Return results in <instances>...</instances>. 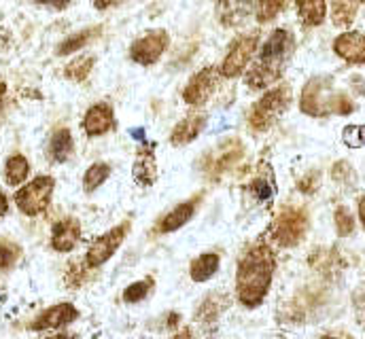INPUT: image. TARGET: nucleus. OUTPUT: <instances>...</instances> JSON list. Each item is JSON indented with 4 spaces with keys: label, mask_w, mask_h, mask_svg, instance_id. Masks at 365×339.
Instances as JSON below:
<instances>
[{
    "label": "nucleus",
    "mask_w": 365,
    "mask_h": 339,
    "mask_svg": "<svg viewBox=\"0 0 365 339\" xmlns=\"http://www.w3.org/2000/svg\"><path fill=\"white\" fill-rule=\"evenodd\" d=\"M108 174H110L108 164H93V166L88 168L86 176H83V189H86L88 193L96 191V189L108 178Z\"/></svg>",
    "instance_id": "bb28decb"
},
{
    "label": "nucleus",
    "mask_w": 365,
    "mask_h": 339,
    "mask_svg": "<svg viewBox=\"0 0 365 339\" xmlns=\"http://www.w3.org/2000/svg\"><path fill=\"white\" fill-rule=\"evenodd\" d=\"M334 51L351 64H365V34L361 32L340 34L334 41Z\"/></svg>",
    "instance_id": "ddd939ff"
},
{
    "label": "nucleus",
    "mask_w": 365,
    "mask_h": 339,
    "mask_svg": "<svg viewBox=\"0 0 365 339\" xmlns=\"http://www.w3.org/2000/svg\"><path fill=\"white\" fill-rule=\"evenodd\" d=\"M331 176H334V180L340 182V184H351V182H355V170L351 168L349 162H338V164L334 166V170H331Z\"/></svg>",
    "instance_id": "72a5a7b5"
},
{
    "label": "nucleus",
    "mask_w": 365,
    "mask_h": 339,
    "mask_svg": "<svg viewBox=\"0 0 365 339\" xmlns=\"http://www.w3.org/2000/svg\"><path fill=\"white\" fill-rule=\"evenodd\" d=\"M342 140H344V145H349L351 149L365 147V125H349V127H344Z\"/></svg>",
    "instance_id": "473e14b6"
},
{
    "label": "nucleus",
    "mask_w": 365,
    "mask_h": 339,
    "mask_svg": "<svg viewBox=\"0 0 365 339\" xmlns=\"http://www.w3.org/2000/svg\"><path fill=\"white\" fill-rule=\"evenodd\" d=\"M291 102V89L287 85H280L276 89H270L251 110L249 123L255 132H266L274 121L287 110Z\"/></svg>",
    "instance_id": "39448f33"
},
{
    "label": "nucleus",
    "mask_w": 365,
    "mask_h": 339,
    "mask_svg": "<svg viewBox=\"0 0 365 339\" xmlns=\"http://www.w3.org/2000/svg\"><path fill=\"white\" fill-rule=\"evenodd\" d=\"M217 269H219V254L204 253L191 261L189 276L193 282H206L217 273Z\"/></svg>",
    "instance_id": "aec40b11"
},
{
    "label": "nucleus",
    "mask_w": 365,
    "mask_h": 339,
    "mask_svg": "<svg viewBox=\"0 0 365 339\" xmlns=\"http://www.w3.org/2000/svg\"><path fill=\"white\" fill-rule=\"evenodd\" d=\"M249 189H251V193L255 195V199H259V202H270L274 191H276L272 176H257V178L251 182Z\"/></svg>",
    "instance_id": "c756f323"
},
{
    "label": "nucleus",
    "mask_w": 365,
    "mask_h": 339,
    "mask_svg": "<svg viewBox=\"0 0 365 339\" xmlns=\"http://www.w3.org/2000/svg\"><path fill=\"white\" fill-rule=\"evenodd\" d=\"M4 93H6V85L0 81V106H2V100H4Z\"/></svg>",
    "instance_id": "c03bdc74"
},
{
    "label": "nucleus",
    "mask_w": 365,
    "mask_h": 339,
    "mask_svg": "<svg viewBox=\"0 0 365 339\" xmlns=\"http://www.w3.org/2000/svg\"><path fill=\"white\" fill-rule=\"evenodd\" d=\"M71 155H73V136L66 127H62L49 140V157L56 164H64Z\"/></svg>",
    "instance_id": "412c9836"
},
{
    "label": "nucleus",
    "mask_w": 365,
    "mask_h": 339,
    "mask_svg": "<svg viewBox=\"0 0 365 339\" xmlns=\"http://www.w3.org/2000/svg\"><path fill=\"white\" fill-rule=\"evenodd\" d=\"M302 113L310 117H325V115H351L355 110V104L344 95L334 91L331 77H314L302 89L299 98Z\"/></svg>",
    "instance_id": "7ed1b4c3"
},
{
    "label": "nucleus",
    "mask_w": 365,
    "mask_h": 339,
    "mask_svg": "<svg viewBox=\"0 0 365 339\" xmlns=\"http://www.w3.org/2000/svg\"><path fill=\"white\" fill-rule=\"evenodd\" d=\"M130 134H132V138H136V140H140V142H145V130H143V127H136V130H130Z\"/></svg>",
    "instance_id": "ea45409f"
},
{
    "label": "nucleus",
    "mask_w": 365,
    "mask_h": 339,
    "mask_svg": "<svg viewBox=\"0 0 365 339\" xmlns=\"http://www.w3.org/2000/svg\"><path fill=\"white\" fill-rule=\"evenodd\" d=\"M204 125H206V115H191V117L182 119L181 123L173 130L170 142L175 147H182V145L193 142L200 136V132L204 130Z\"/></svg>",
    "instance_id": "a211bd4d"
},
{
    "label": "nucleus",
    "mask_w": 365,
    "mask_h": 339,
    "mask_svg": "<svg viewBox=\"0 0 365 339\" xmlns=\"http://www.w3.org/2000/svg\"><path fill=\"white\" fill-rule=\"evenodd\" d=\"M30 174V164L24 155H11L6 160V166H4V176H6V182L11 187L15 184H21Z\"/></svg>",
    "instance_id": "5701e85b"
},
{
    "label": "nucleus",
    "mask_w": 365,
    "mask_h": 339,
    "mask_svg": "<svg viewBox=\"0 0 365 339\" xmlns=\"http://www.w3.org/2000/svg\"><path fill=\"white\" fill-rule=\"evenodd\" d=\"M251 15V0H217V17L223 26L234 28Z\"/></svg>",
    "instance_id": "2eb2a0df"
},
{
    "label": "nucleus",
    "mask_w": 365,
    "mask_h": 339,
    "mask_svg": "<svg viewBox=\"0 0 365 339\" xmlns=\"http://www.w3.org/2000/svg\"><path fill=\"white\" fill-rule=\"evenodd\" d=\"M168 43H170V36L166 30H151L149 34H145L130 47V58L143 66H151L164 56V51L168 49Z\"/></svg>",
    "instance_id": "0eeeda50"
},
{
    "label": "nucleus",
    "mask_w": 365,
    "mask_h": 339,
    "mask_svg": "<svg viewBox=\"0 0 365 339\" xmlns=\"http://www.w3.org/2000/svg\"><path fill=\"white\" fill-rule=\"evenodd\" d=\"M121 2H125V0H93L96 9H108V6H113V4H121Z\"/></svg>",
    "instance_id": "58836bf2"
},
{
    "label": "nucleus",
    "mask_w": 365,
    "mask_h": 339,
    "mask_svg": "<svg viewBox=\"0 0 365 339\" xmlns=\"http://www.w3.org/2000/svg\"><path fill=\"white\" fill-rule=\"evenodd\" d=\"M132 176L140 187H149L155 182L158 178V164H155V155H153V145L151 147H143L136 153V162L132 166Z\"/></svg>",
    "instance_id": "f3484780"
},
{
    "label": "nucleus",
    "mask_w": 365,
    "mask_h": 339,
    "mask_svg": "<svg viewBox=\"0 0 365 339\" xmlns=\"http://www.w3.org/2000/svg\"><path fill=\"white\" fill-rule=\"evenodd\" d=\"M93 64H96V60H93L91 56L77 58L75 62H71V64L64 68V75H66L68 79H73V81H83V79L91 73Z\"/></svg>",
    "instance_id": "a878e982"
},
{
    "label": "nucleus",
    "mask_w": 365,
    "mask_h": 339,
    "mask_svg": "<svg viewBox=\"0 0 365 339\" xmlns=\"http://www.w3.org/2000/svg\"><path fill=\"white\" fill-rule=\"evenodd\" d=\"M331 19L336 26H349L355 19V6L342 0H336L331 6Z\"/></svg>",
    "instance_id": "7c9ffc66"
},
{
    "label": "nucleus",
    "mask_w": 365,
    "mask_h": 339,
    "mask_svg": "<svg viewBox=\"0 0 365 339\" xmlns=\"http://www.w3.org/2000/svg\"><path fill=\"white\" fill-rule=\"evenodd\" d=\"M32 2L41 4V6H49V9H58V11H62L71 4V0H32Z\"/></svg>",
    "instance_id": "4c0bfd02"
},
{
    "label": "nucleus",
    "mask_w": 365,
    "mask_h": 339,
    "mask_svg": "<svg viewBox=\"0 0 365 339\" xmlns=\"http://www.w3.org/2000/svg\"><path fill=\"white\" fill-rule=\"evenodd\" d=\"M96 34H100V28H88V30H83V32H77V34L64 38V43L58 47V56H71V53L79 51L83 45L90 43V38L91 36H96Z\"/></svg>",
    "instance_id": "b1692460"
},
{
    "label": "nucleus",
    "mask_w": 365,
    "mask_h": 339,
    "mask_svg": "<svg viewBox=\"0 0 365 339\" xmlns=\"http://www.w3.org/2000/svg\"><path fill=\"white\" fill-rule=\"evenodd\" d=\"M321 339H351L349 335H323Z\"/></svg>",
    "instance_id": "a18cd8bd"
},
{
    "label": "nucleus",
    "mask_w": 365,
    "mask_h": 339,
    "mask_svg": "<svg viewBox=\"0 0 365 339\" xmlns=\"http://www.w3.org/2000/svg\"><path fill=\"white\" fill-rule=\"evenodd\" d=\"M276 259L266 244H255L242 254L236 271V297L245 308H257L272 284Z\"/></svg>",
    "instance_id": "f257e3e1"
},
{
    "label": "nucleus",
    "mask_w": 365,
    "mask_h": 339,
    "mask_svg": "<svg viewBox=\"0 0 365 339\" xmlns=\"http://www.w3.org/2000/svg\"><path fill=\"white\" fill-rule=\"evenodd\" d=\"M293 49H295L293 36L282 28L274 30L259 53L257 64L247 75V85L251 89H264V87L276 83L282 77V71L289 64Z\"/></svg>",
    "instance_id": "f03ea898"
},
{
    "label": "nucleus",
    "mask_w": 365,
    "mask_h": 339,
    "mask_svg": "<svg viewBox=\"0 0 365 339\" xmlns=\"http://www.w3.org/2000/svg\"><path fill=\"white\" fill-rule=\"evenodd\" d=\"M79 312L73 303H58L49 310H45L32 325L30 329L32 331H47V329H60V327H66L71 325L73 320H77Z\"/></svg>",
    "instance_id": "9b49d317"
},
{
    "label": "nucleus",
    "mask_w": 365,
    "mask_h": 339,
    "mask_svg": "<svg viewBox=\"0 0 365 339\" xmlns=\"http://www.w3.org/2000/svg\"><path fill=\"white\" fill-rule=\"evenodd\" d=\"M128 229H130V221L113 227L110 231H106L104 236H100L93 244L90 246V251L86 254V263L90 267H100L104 265L113 254L119 251V246L123 244L125 236H128Z\"/></svg>",
    "instance_id": "6e6552de"
},
{
    "label": "nucleus",
    "mask_w": 365,
    "mask_h": 339,
    "mask_svg": "<svg viewBox=\"0 0 365 339\" xmlns=\"http://www.w3.org/2000/svg\"><path fill=\"white\" fill-rule=\"evenodd\" d=\"M299 191L302 193H314V189L319 187V174L317 172H312V174H308V176H304L302 180H299Z\"/></svg>",
    "instance_id": "e433bc0d"
},
{
    "label": "nucleus",
    "mask_w": 365,
    "mask_h": 339,
    "mask_svg": "<svg viewBox=\"0 0 365 339\" xmlns=\"http://www.w3.org/2000/svg\"><path fill=\"white\" fill-rule=\"evenodd\" d=\"M151 291H153V280H151V278L132 282V284L123 291V301H125V303H138V301H143Z\"/></svg>",
    "instance_id": "cd10ccee"
},
{
    "label": "nucleus",
    "mask_w": 365,
    "mask_h": 339,
    "mask_svg": "<svg viewBox=\"0 0 365 339\" xmlns=\"http://www.w3.org/2000/svg\"><path fill=\"white\" fill-rule=\"evenodd\" d=\"M115 127V113L108 104H93L83 117V130L88 136H102Z\"/></svg>",
    "instance_id": "4468645a"
},
{
    "label": "nucleus",
    "mask_w": 365,
    "mask_h": 339,
    "mask_svg": "<svg viewBox=\"0 0 365 339\" xmlns=\"http://www.w3.org/2000/svg\"><path fill=\"white\" fill-rule=\"evenodd\" d=\"M334 221H336V231H338L340 238H346V236H351L355 231V219H353V214L349 212L346 206L336 208Z\"/></svg>",
    "instance_id": "c85d7f7f"
},
{
    "label": "nucleus",
    "mask_w": 365,
    "mask_h": 339,
    "mask_svg": "<svg viewBox=\"0 0 365 339\" xmlns=\"http://www.w3.org/2000/svg\"><path fill=\"white\" fill-rule=\"evenodd\" d=\"M257 43H259L257 34L240 36L238 41H234V45L230 47V51L223 60V66H221L223 77H230V79L238 77L247 68V64L251 62V58L257 49Z\"/></svg>",
    "instance_id": "1a4fd4ad"
},
{
    "label": "nucleus",
    "mask_w": 365,
    "mask_h": 339,
    "mask_svg": "<svg viewBox=\"0 0 365 339\" xmlns=\"http://www.w3.org/2000/svg\"><path fill=\"white\" fill-rule=\"evenodd\" d=\"M217 83H219V71L215 66H208L191 77V81L182 89V100L191 106H200L212 95Z\"/></svg>",
    "instance_id": "9d476101"
},
{
    "label": "nucleus",
    "mask_w": 365,
    "mask_h": 339,
    "mask_svg": "<svg viewBox=\"0 0 365 339\" xmlns=\"http://www.w3.org/2000/svg\"><path fill=\"white\" fill-rule=\"evenodd\" d=\"M19 256V249L15 244H6V242H0V269H6L11 267Z\"/></svg>",
    "instance_id": "c9c22d12"
},
{
    "label": "nucleus",
    "mask_w": 365,
    "mask_h": 339,
    "mask_svg": "<svg viewBox=\"0 0 365 339\" xmlns=\"http://www.w3.org/2000/svg\"><path fill=\"white\" fill-rule=\"evenodd\" d=\"M299 19L306 26H321L325 21V13H327V4L325 0H299Z\"/></svg>",
    "instance_id": "4be33fe9"
},
{
    "label": "nucleus",
    "mask_w": 365,
    "mask_h": 339,
    "mask_svg": "<svg viewBox=\"0 0 365 339\" xmlns=\"http://www.w3.org/2000/svg\"><path fill=\"white\" fill-rule=\"evenodd\" d=\"M81 240V225L75 219H62L51 229V246L58 253L73 251Z\"/></svg>",
    "instance_id": "f8f14e48"
},
{
    "label": "nucleus",
    "mask_w": 365,
    "mask_h": 339,
    "mask_svg": "<svg viewBox=\"0 0 365 339\" xmlns=\"http://www.w3.org/2000/svg\"><path fill=\"white\" fill-rule=\"evenodd\" d=\"M287 0H257V19L262 24L272 21L274 17L282 11Z\"/></svg>",
    "instance_id": "2f4dec72"
},
{
    "label": "nucleus",
    "mask_w": 365,
    "mask_h": 339,
    "mask_svg": "<svg viewBox=\"0 0 365 339\" xmlns=\"http://www.w3.org/2000/svg\"><path fill=\"white\" fill-rule=\"evenodd\" d=\"M225 301H221V297H217V295H208L204 301H202V306L197 308V312H195V318L197 320H215L223 310H225Z\"/></svg>",
    "instance_id": "393cba45"
},
{
    "label": "nucleus",
    "mask_w": 365,
    "mask_h": 339,
    "mask_svg": "<svg viewBox=\"0 0 365 339\" xmlns=\"http://www.w3.org/2000/svg\"><path fill=\"white\" fill-rule=\"evenodd\" d=\"M353 310L357 316V323L365 325V282H361L355 291H353Z\"/></svg>",
    "instance_id": "f704fd0d"
},
{
    "label": "nucleus",
    "mask_w": 365,
    "mask_h": 339,
    "mask_svg": "<svg viewBox=\"0 0 365 339\" xmlns=\"http://www.w3.org/2000/svg\"><path fill=\"white\" fill-rule=\"evenodd\" d=\"M195 206H197V197H193V199L185 202L181 206H177L170 214H166V217L162 219V223H160L158 229H160L162 234H173V231L181 229L182 225L189 223L191 217L195 214Z\"/></svg>",
    "instance_id": "6ab92c4d"
},
{
    "label": "nucleus",
    "mask_w": 365,
    "mask_h": 339,
    "mask_svg": "<svg viewBox=\"0 0 365 339\" xmlns=\"http://www.w3.org/2000/svg\"><path fill=\"white\" fill-rule=\"evenodd\" d=\"M308 231V214L302 208H282L272 223L274 242L282 249L297 246Z\"/></svg>",
    "instance_id": "20e7f679"
},
{
    "label": "nucleus",
    "mask_w": 365,
    "mask_h": 339,
    "mask_svg": "<svg viewBox=\"0 0 365 339\" xmlns=\"http://www.w3.org/2000/svg\"><path fill=\"white\" fill-rule=\"evenodd\" d=\"M173 339H193V338H191V331H189V329H185V331H181V333H177Z\"/></svg>",
    "instance_id": "37998d69"
},
{
    "label": "nucleus",
    "mask_w": 365,
    "mask_h": 339,
    "mask_svg": "<svg viewBox=\"0 0 365 339\" xmlns=\"http://www.w3.org/2000/svg\"><path fill=\"white\" fill-rule=\"evenodd\" d=\"M357 2H365V0H357Z\"/></svg>",
    "instance_id": "de8ad7c7"
},
{
    "label": "nucleus",
    "mask_w": 365,
    "mask_h": 339,
    "mask_svg": "<svg viewBox=\"0 0 365 339\" xmlns=\"http://www.w3.org/2000/svg\"><path fill=\"white\" fill-rule=\"evenodd\" d=\"M47 339H75V338H71V335H64V333H60V335H51V338H47Z\"/></svg>",
    "instance_id": "49530a36"
},
{
    "label": "nucleus",
    "mask_w": 365,
    "mask_h": 339,
    "mask_svg": "<svg viewBox=\"0 0 365 339\" xmlns=\"http://www.w3.org/2000/svg\"><path fill=\"white\" fill-rule=\"evenodd\" d=\"M53 178L51 176H36L34 180H30L26 187H21L15 193V204L17 208L28 214V217H38L47 210L49 202H51V193H53Z\"/></svg>",
    "instance_id": "423d86ee"
},
{
    "label": "nucleus",
    "mask_w": 365,
    "mask_h": 339,
    "mask_svg": "<svg viewBox=\"0 0 365 339\" xmlns=\"http://www.w3.org/2000/svg\"><path fill=\"white\" fill-rule=\"evenodd\" d=\"M240 155H242V147H240V142L230 140V142L221 145V147L215 151V155H212V157H206L204 168H206V172H210L212 176H219L223 170H227L230 166H234V164L240 160Z\"/></svg>",
    "instance_id": "dca6fc26"
},
{
    "label": "nucleus",
    "mask_w": 365,
    "mask_h": 339,
    "mask_svg": "<svg viewBox=\"0 0 365 339\" xmlns=\"http://www.w3.org/2000/svg\"><path fill=\"white\" fill-rule=\"evenodd\" d=\"M359 219H361V223H364L365 227V197L359 199Z\"/></svg>",
    "instance_id": "a19ab883"
},
{
    "label": "nucleus",
    "mask_w": 365,
    "mask_h": 339,
    "mask_svg": "<svg viewBox=\"0 0 365 339\" xmlns=\"http://www.w3.org/2000/svg\"><path fill=\"white\" fill-rule=\"evenodd\" d=\"M6 208H9V204H6V197L2 195V191H0V217L6 212Z\"/></svg>",
    "instance_id": "79ce46f5"
}]
</instances>
